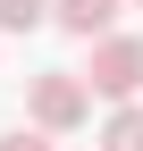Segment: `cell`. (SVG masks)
<instances>
[{
  "label": "cell",
  "mask_w": 143,
  "mask_h": 151,
  "mask_svg": "<svg viewBox=\"0 0 143 151\" xmlns=\"http://www.w3.org/2000/svg\"><path fill=\"white\" fill-rule=\"evenodd\" d=\"M0 151H51V134L42 126H17V134H0Z\"/></svg>",
  "instance_id": "8992f818"
},
{
  "label": "cell",
  "mask_w": 143,
  "mask_h": 151,
  "mask_svg": "<svg viewBox=\"0 0 143 151\" xmlns=\"http://www.w3.org/2000/svg\"><path fill=\"white\" fill-rule=\"evenodd\" d=\"M84 84H93L101 101H135V92H143V42H135V34H101Z\"/></svg>",
  "instance_id": "7a4b0ae2"
},
{
  "label": "cell",
  "mask_w": 143,
  "mask_h": 151,
  "mask_svg": "<svg viewBox=\"0 0 143 151\" xmlns=\"http://www.w3.org/2000/svg\"><path fill=\"white\" fill-rule=\"evenodd\" d=\"M135 9H143V0H135Z\"/></svg>",
  "instance_id": "52a82bcc"
},
{
  "label": "cell",
  "mask_w": 143,
  "mask_h": 151,
  "mask_svg": "<svg viewBox=\"0 0 143 151\" xmlns=\"http://www.w3.org/2000/svg\"><path fill=\"white\" fill-rule=\"evenodd\" d=\"M118 9H126V0H51V25L76 34V42H101V34L118 25Z\"/></svg>",
  "instance_id": "3957f363"
},
{
  "label": "cell",
  "mask_w": 143,
  "mask_h": 151,
  "mask_svg": "<svg viewBox=\"0 0 143 151\" xmlns=\"http://www.w3.org/2000/svg\"><path fill=\"white\" fill-rule=\"evenodd\" d=\"M25 109H34L42 134H76V126L93 118V84H84L76 67H42V76L25 84Z\"/></svg>",
  "instance_id": "6da1fadb"
},
{
  "label": "cell",
  "mask_w": 143,
  "mask_h": 151,
  "mask_svg": "<svg viewBox=\"0 0 143 151\" xmlns=\"http://www.w3.org/2000/svg\"><path fill=\"white\" fill-rule=\"evenodd\" d=\"M51 25V0H0V34H34Z\"/></svg>",
  "instance_id": "5b68a950"
},
{
  "label": "cell",
  "mask_w": 143,
  "mask_h": 151,
  "mask_svg": "<svg viewBox=\"0 0 143 151\" xmlns=\"http://www.w3.org/2000/svg\"><path fill=\"white\" fill-rule=\"evenodd\" d=\"M101 151H143V101H118L101 126Z\"/></svg>",
  "instance_id": "277c9868"
}]
</instances>
